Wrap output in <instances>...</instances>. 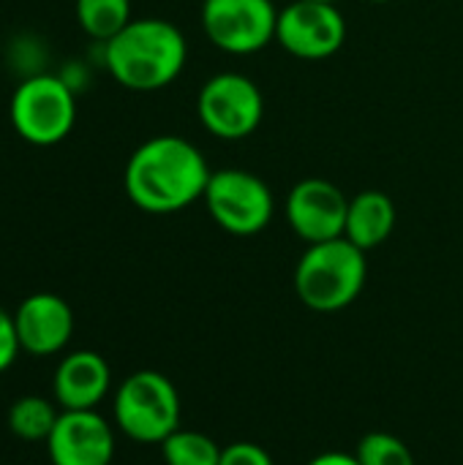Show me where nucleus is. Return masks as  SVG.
<instances>
[{
    "instance_id": "f257e3e1",
    "label": "nucleus",
    "mask_w": 463,
    "mask_h": 465,
    "mask_svg": "<svg viewBox=\"0 0 463 465\" xmlns=\"http://www.w3.org/2000/svg\"><path fill=\"white\" fill-rule=\"evenodd\" d=\"M213 169L196 144L183 136H153L139 144L123 172L128 199L153 215H169L205 196Z\"/></svg>"
},
{
    "instance_id": "f03ea898",
    "label": "nucleus",
    "mask_w": 463,
    "mask_h": 465,
    "mask_svg": "<svg viewBox=\"0 0 463 465\" xmlns=\"http://www.w3.org/2000/svg\"><path fill=\"white\" fill-rule=\"evenodd\" d=\"M188 60V44L177 25L156 16L131 19L104 44V65L117 84L153 93L172 84Z\"/></svg>"
},
{
    "instance_id": "7ed1b4c3",
    "label": "nucleus",
    "mask_w": 463,
    "mask_h": 465,
    "mask_svg": "<svg viewBox=\"0 0 463 465\" xmlns=\"http://www.w3.org/2000/svg\"><path fill=\"white\" fill-rule=\"evenodd\" d=\"M366 275V251L347 237H336L306 248L295 267V292L308 311L336 313L360 297Z\"/></svg>"
},
{
    "instance_id": "20e7f679",
    "label": "nucleus",
    "mask_w": 463,
    "mask_h": 465,
    "mask_svg": "<svg viewBox=\"0 0 463 465\" xmlns=\"http://www.w3.org/2000/svg\"><path fill=\"white\" fill-rule=\"evenodd\" d=\"M115 425L139 444H161L180 428V395L156 371L131 373L115 392Z\"/></svg>"
},
{
    "instance_id": "39448f33",
    "label": "nucleus",
    "mask_w": 463,
    "mask_h": 465,
    "mask_svg": "<svg viewBox=\"0 0 463 465\" xmlns=\"http://www.w3.org/2000/svg\"><path fill=\"white\" fill-rule=\"evenodd\" d=\"M14 131L35 144L49 147L63 142L76 123L74 87L55 74H33L22 79L8 106Z\"/></svg>"
},
{
    "instance_id": "423d86ee",
    "label": "nucleus",
    "mask_w": 463,
    "mask_h": 465,
    "mask_svg": "<svg viewBox=\"0 0 463 465\" xmlns=\"http://www.w3.org/2000/svg\"><path fill=\"white\" fill-rule=\"evenodd\" d=\"M205 207L216 226L235 237H254L273 221L276 199L270 185L246 169H218L205 188Z\"/></svg>"
},
{
    "instance_id": "0eeeda50",
    "label": "nucleus",
    "mask_w": 463,
    "mask_h": 465,
    "mask_svg": "<svg viewBox=\"0 0 463 465\" xmlns=\"http://www.w3.org/2000/svg\"><path fill=\"white\" fill-rule=\"evenodd\" d=\"M196 114L216 139L237 142L251 136L265 117V98L254 79L224 71L210 76L196 98Z\"/></svg>"
},
{
    "instance_id": "6e6552de",
    "label": "nucleus",
    "mask_w": 463,
    "mask_h": 465,
    "mask_svg": "<svg viewBox=\"0 0 463 465\" xmlns=\"http://www.w3.org/2000/svg\"><path fill=\"white\" fill-rule=\"evenodd\" d=\"M273 0H205L202 27L210 44L229 54H254L276 38Z\"/></svg>"
},
{
    "instance_id": "1a4fd4ad",
    "label": "nucleus",
    "mask_w": 463,
    "mask_h": 465,
    "mask_svg": "<svg viewBox=\"0 0 463 465\" xmlns=\"http://www.w3.org/2000/svg\"><path fill=\"white\" fill-rule=\"evenodd\" d=\"M347 19L336 3L292 0L278 11L276 41L300 60H325L344 46Z\"/></svg>"
},
{
    "instance_id": "9d476101",
    "label": "nucleus",
    "mask_w": 463,
    "mask_h": 465,
    "mask_svg": "<svg viewBox=\"0 0 463 465\" xmlns=\"http://www.w3.org/2000/svg\"><path fill=\"white\" fill-rule=\"evenodd\" d=\"M347 210V193L322 177L300 180L287 196V221L306 245L344 237Z\"/></svg>"
},
{
    "instance_id": "9b49d317",
    "label": "nucleus",
    "mask_w": 463,
    "mask_h": 465,
    "mask_svg": "<svg viewBox=\"0 0 463 465\" xmlns=\"http://www.w3.org/2000/svg\"><path fill=\"white\" fill-rule=\"evenodd\" d=\"M52 465H109L115 458L112 425L93 411H63L46 439Z\"/></svg>"
},
{
    "instance_id": "f8f14e48",
    "label": "nucleus",
    "mask_w": 463,
    "mask_h": 465,
    "mask_svg": "<svg viewBox=\"0 0 463 465\" xmlns=\"http://www.w3.org/2000/svg\"><path fill=\"white\" fill-rule=\"evenodd\" d=\"M14 327L22 351L49 357L68 346L74 335V313L63 297L38 292L19 302L14 313Z\"/></svg>"
},
{
    "instance_id": "ddd939ff",
    "label": "nucleus",
    "mask_w": 463,
    "mask_h": 465,
    "mask_svg": "<svg viewBox=\"0 0 463 465\" xmlns=\"http://www.w3.org/2000/svg\"><path fill=\"white\" fill-rule=\"evenodd\" d=\"M112 387V371L96 351H74L55 371V401L63 411H93Z\"/></svg>"
},
{
    "instance_id": "4468645a",
    "label": "nucleus",
    "mask_w": 463,
    "mask_h": 465,
    "mask_svg": "<svg viewBox=\"0 0 463 465\" xmlns=\"http://www.w3.org/2000/svg\"><path fill=\"white\" fill-rule=\"evenodd\" d=\"M396 229V204L385 191H360L349 199L344 237L360 251L379 248Z\"/></svg>"
},
{
    "instance_id": "2eb2a0df",
    "label": "nucleus",
    "mask_w": 463,
    "mask_h": 465,
    "mask_svg": "<svg viewBox=\"0 0 463 465\" xmlns=\"http://www.w3.org/2000/svg\"><path fill=\"white\" fill-rule=\"evenodd\" d=\"M79 27L106 44L131 22V0H76Z\"/></svg>"
},
{
    "instance_id": "dca6fc26",
    "label": "nucleus",
    "mask_w": 463,
    "mask_h": 465,
    "mask_svg": "<svg viewBox=\"0 0 463 465\" xmlns=\"http://www.w3.org/2000/svg\"><path fill=\"white\" fill-rule=\"evenodd\" d=\"M57 417L60 414L49 401L27 395V398H19L8 409V428L22 441H46Z\"/></svg>"
},
{
    "instance_id": "f3484780",
    "label": "nucleus",
    "mask_w": 463,
    "mask_h": 465,
    "mask_svg": "<svg viewBox=\"0 0 463 465\" xmlns=\"http://www.w3.org/2000/svg\"><path fill=\"white\" fill-rule=\"evenodd\" d=\"M161 455L166 465H218L221 463V447L199 433V430H183L177 428L166 441H161Z\"/></svg>"
},
{
    "instance_id": "a211bd4d",
    "label": "nucleus",
    "mask_w": 463,
    "mask_h": 465,
    "mask_svg": "<svg viewBox=\"0 0 463 465\" xmlns=\"http://www.w3.org/2000/svg\"><path fill=\"white\" fill-rule=\"evenodd\" d=\"M355 458L360 465H415L412 450L393 433H368L360 439Z\"/></svg>"
},
{
    "instance_id": "6ab92c4d",
    "label": "nucleus",
    "mask_w": 463,
    "mask_h": 465,
    "mask_svg": "<svg viewBox=\"0 0 463 465\" xmlns=\"http://www.w3.org/2000/svg\"><path fill=\"white\" fill-rule=\"evenodd\" d=\"M218 465H276L273 458L251 441H235L221 450V463Z\"/></svg>"
},
{
    "instance_id": "aec40b11",
    "label": "nucleus",
    "mask_w": 463,
    "mask_h": 465,
    "mask_svg": "<svg viewBox=\"0 0 463 465\" xmlns=\"http://www.w3.org/2000/svg\"><path fill=\"white\" fill-rule=\"evenodd\" d=\"M19 351H22V346H19V338H16L14 316L0 308V373L14 365Z\"/></svg>"
},
{
    "instance_id": "412c9836",
    "label": "nucleus",
    "mask_w": 463,
    "mask_h": 465,
    "mask_svg": "<svg viewBox=\"0 0 463 465\" xmlns=\"http://www.w3.org/2000/svg\"><path fill=\"white\" fill-rule=\"evenodd\" d=\"M308 465H360V460L349 452H322Z\"/></svg>"
},
{
    "instance_id": "4be33fe9",
    "label": "nucleus",
    "mask_w": 463,
    "mask_h": 465,
    "mask_svg": "<svg viewBox=\"0 0 463 465\" xmlns=\"http://www.w3.org/2000/svg\"><path fill=\"white\" fill-rule=\"evenodd\" d=\"M368 3H390V0H368Z\"/></svg>"
},
{
    "instance_id": "5701e85b",
    "label": "nucleus",
    "mask_w": 463,
    "mask_h": 465,
    "mask_svg": "<svg viewBox=\"0 0 463 465\" xmlns=\"http://www.w3.org/2000/svg\"><path fill=\"white\" fill-rule=\"evenodd\" d=\"M319 3H338V0H319Z\"/></svg>"
}]
</instances>
